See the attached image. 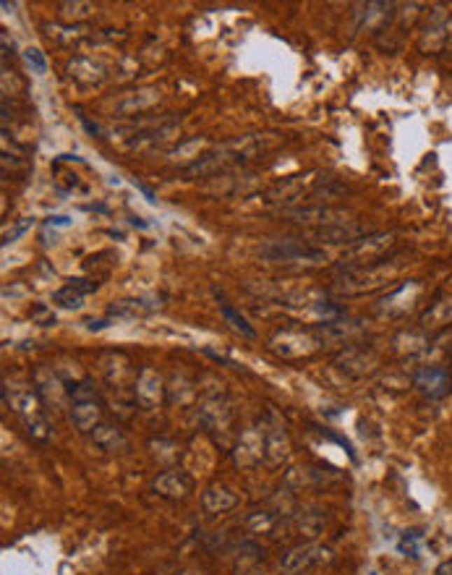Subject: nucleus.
Wrapping results in <instances>:
<instances>
[{"mask_svg":"<svg viewBox=\"0 0 452 575\" xmlns=\"http://www.w3.org/2000/svg\"><path fill=\"white\" fill-rule=\"evenodd\" d=\"M94 442H97V447H102V450H115L118 445H123V436L113 427H97L94 429Z\"/></svg>","mask_w":452,"mask_h":575,"instance_id":"nucleus-13","label":"nucleus"},{"mask_svg":"<svg viewBox=\"0 0 452 575\" xmlns=\"http://www.w3.org/2000/svg\"><path fill=\"white\" fill-rule=\"evenodd\" d=\"M134 186H136V189L141 191V194H144V197H147V201H149V204H155V201H157V197H155V191H152V189H147V186H144V183H139L136 178H134Z\"/></svg>","mask_w":452,"mask_h":575,"instance_id":"nucleus-22","label":"nucleus"},{"mask_svg":"<svg viewBox=\"0 0 452 575\" xmlns=\"http://www.w3.org/2000/svg\"><path fill=\"white\" fill-rule=\"evenodd\" d=\"M69 285L73 288V290H79L81 296H89V293H94V290H97V283H92V280H81V278L69 280Z\"/></svg>","mask_w":452,"mask_h":575,"instance_id":"nucleus-20","label":"nucleus"},{"mask_svg":"<svg viewBox=\"0 0 452 575\" xmlns=\"http://www.w3.org/2000/svg\"><path fill=\"white\" fill-rule=\"evenodd\" d=\"M160 99V94H155V97H149V99H139V97H128V99H123L118 105V113H141V110H147V108H152L155 102Z\"/></svg>","mask_w":452,"mask_h":575,"instance_id":"nucleus-15","label":"nucleus"},{"mask_svg":"<svg viewBox=\"0 0 452 575\" xmlns=\"http://www.w3.org/2000/svg\"><path fill=\"white\" fill-rule=\"evenodd\" d=\"M131 225H136V228H149V225L141 218H131Z\"/></svg>","mask_w":452,"mask_h":575,"instance_id":"nucleus-26","label":"nucleus"},{"mask_svg":"<svg viewBox=\"0 0 452 575\" xmlns=\"http://www.w3.org/2000/svg\"><path fill=\"white\" fill-rule=\"evenodd\" d=\"M29 317L34 319L37 325H42V327H52V325L58 322V319H55V314H52V311H50L45 304H34V306H31V311H29Z\"/></svg>","mask_w":452,"mask_h":575,"instance_id":"nucleus-18","label":"nucleus"},{"mask_svg":"<svg viewBox=\"0 0 452 575\" xmlns=\"http://www.w3.org/2000/svg\"><path fill=\"white\" fill-rule=\"evenodd\" d=\"M358 8V29H382L395 16V3H361Z\"/></svg>","mask_w":452,"mask_h":575,"instance_id":"nucleus-7","label":"nucleus"},{"mask_svg":"<svg viewBox=\"0 0 452 575\" xmlns=\"http://www.w3.org/2000/svg\"><path fill=\"white\" fill-rule=\"evenodd\" d=\"M155 489H157L162 497H183L191 489V481H188L181 471H167L155 481Z\"/></svg>","mask_w":452,"mask_h":575,"instance_id":"nucleus-9","label":"nucleus"},{"mask_svg":"<svg viewBox=\"0 0 452 575\" xmlns=\"http://www.w3.org/2000/svg\"><path fill=\"white\" fill-rule=\"evenodd\" d=\"M24 60L31 69V73H48V58H45V52L40 48L24 50Z\"/></svg>","mask_w":452,"mask_h":575,"instance_id":"nucleus-14","label":"nucleus"},{"mask_svg":"<svg viewBox=\"0 0 452 575\" xmlns=\"http://www.w3.org/2000/svg\"><path fill=\"white\" fill-rule=\"evenodd\" d=\"M149 311V306H144V301H118L108 308V317L115 319H136L144 317Z\"/></svg>","mask_w":452,"mask_h":575,"instance_id":"nucleus-10","label":"nucleus"},{"mask_svg":"<svg viewBox=\"0 0 452 575\" xmlns=\"http://www.w3.org/2000/svg\"><path fill=\"white\" fill-rule=\"evenodd\" d=\"M108 325H110L108 319H99V322H94V319H92V322H87V327H89V329H105Z\"/></svg>","mask_w":452,"mask_h":575,"instance_id":"nucleus-24","label":"nucleus"},{"mask_svg":"<svg viewBox=\"0 0 452 575\" xmlns=\"http://www.w3.org/2000/svg\"><path fill=\"white\" fill-rule=\"evenodd\" d=\"M81 123H84V129H87L89 134H94V136L99 134V126H94V123H92V120H87L84 115H81Z\"/></svg>","mask_w":452,"mask_h":575,"instance_id":"nucleus-25","label":"nucleus"},{"mask_svg":"<svg viewBox=\"0 0 452 575\" xmlns=\"http://www.w3.org/2000/svg\"><path fill=\"white\" fill-rule=\"evenodd\" d=\"M413 385H416V390H418L423 397L439 400V397H444L450 392V371L444 367H423L416 371Z\"/></svg>","mask_w":452,"mask_h":575,"instance_id":"nucleus-3","label":"nucleus"},{"mask_svg":"<svg viewBox=\"0 0 452 575\" xmlns=\"http://www.w3.org/2000/svg\"><path fill=\"white\" fill-rule=\"evenodd\" d=\"M220 308H223V317H225L227 322L233 325V327H236V329H241V332H243V335H246V337H256L254 327H251V325H248L246 319L241 317V314H238L236 308L230 306L227 301H220Z\"/></svg>","mask_w":452,"mask_h":575,"instance_id":"nucleus-12","label":"nucleus"},{"mask_svg":"<svg viewBox=\"0 0 452 575\" xmlns=\"http://www.w3.org/2000/svg\"><path fill=\"white\" fill-rule=\"evenodd\" d=\"M84 298L79 290H73L71 285H63L60 290L52 293V304H58L60 308H81L84 306Z\"/></svg>","mask_w":452,"mask_h":575,"instance_id":"nucleus-11","label":"nucleus"},{"mask_svg":"<svg viewBox=\"0 0 452 575\" xmlns=\"http://www.w3.org/2000/svg\"><path fill=\"white\" fill-rule=\"evenodd\" d=\"M418 541H421V534H418V531H408V534H403V539H400L397 549H400L405 557H411V560H418Z\"/></svg>","mask_w":452,"mask_h":575,"instance_id":"nucleus-16","label":"nucleus"},{"mask_svg":"<svg viewBox=\"0 0 452 575\" xmlns=\"http://www.w3.org/2000/svg\"><path fill=\"white\" fill-rule=\"evenodd\" d=\"M13 8H16V3H8V0H3V10H8V13H10Z\"/></svg>","mask_w":452,"mask_h":575,"instance_id":"nucleus-27","label":"nucleus"},{"mask_svg":"<svg viewBox=\"0 0 452 575\" xmlns=\"http://www.w3.org/2000/svg\"><path fill=\"white\" fill-rule=\"evenodd\" d=\"M29 228H31V220L29 218L19 220V222H16L13 228H8L6 233H3V246H8V243H13V241H19Z\"/></svg>","mask_w":452,"mask_h":575,"instance_id":"nucleus-19","label":"nucleus"},{"mask_svg":"<svg viewBox=\"0 0 452 575\" xmlns=\"http://www.w3.org/2000/svg\"><path fill=\"white\" fill-rule=\"evenodd\" d=\"M447 325H452V296H444L439 298V301H434L421 317L423 329H442L447 327Z\"/></svg>","mask_w":452,"mask_h":575,"instance_id":"nucleus-8","label":"nucleus"},{"mask_svg":"<svg viewBox=\"0 0 452 575\" xmlns=\"http://www.w3.org/2000/svg\"><path fill=\"white\" fill-rule=\"evenodd\" d=\"M71 397H73V411H71V418L79 432H92L94 427H99V397L97 390L89 385V382H81L79 387L71 390Z\"/></svg>","mask_w":452,"mask_h":575,"instance_id":"nucleus-2","label":"nucleus"},{"mask_svg":"<svg viewBox=\"0 0 452 575\" xmlns=\"http://www.w3.org/2000/svg\"><path fill=\"white\" fill-rule=\"evenodd\" d=\"M71 222H73V220L66 218V215H52V218H48L42 225H45V228H71Z\"/></svg>","mask_w":452,"mask_h":575,"instance_id":"nucleus-21","label":"nucleus"},{"mask_svg":"<svg viewBox=\"0 0 452 575\" xmlns=\"http://www.w3.org/2000/svg\"><path fill=\"white\" fill-rule=\"evenodd\" d=\"M447 29H450L447 13H444L442 8H434L432 13H429V19H426L423 31H421L423 52H437L439 48H444V42H447Z\"/></svg>","mask_w":452,"mask_h":575,"instance_id":"nucleus-4","label":"nucleus"},{"mask_svg":"<svg viewBox=\"0 0 452 575\" xmlns=\"http://www.w3.org/2000/svg\"><path fill=\"white\" fill-rule=\"evenodd\" d=\"M434 575H452V560H444L442 565L434 570Z\"/></svg>","mask_w":452,"mask_h":575,"instance_id":"nucleus-23","label":"nucleus"},{"mask_svg":"<svg viewBox=\"0 0 452 575\" xmlns=\"http://www.w3.org/2000/svg\"><path fill=\"white\" fill-rule=\"evenodd\" d=\"M285 218H290V222H301V225H327V222H343L340 218H345V212L327 207H304V209H285L283 212Z\"/></svg>","mask_w":452,"mask_h":575,"instance_id":"nucleus-6","label":"nucleus"},{"mask_svg":"<svg viewBox=\"0 0 452 575\" xmlns=\"http://www.w3.org/2000/svg\"><path fill=\"white\" fill-rule=\"evenodd\" d=\"M393 236L390 233H372L364 239H355L353 243H348L345 248V257H361V259H379L390 248Z\"/></svg>","mask_w":452,"mask_h":575,"instance_id":"nucleus-5","label":"nucleus"},{"mask_svg":"<svg viewBox=\"0 0 452 575\" xmlns=\"http://www.w3.org/2000/svg\"><path fill=\"white\" fill-rule=\"evenodd\" d=\"M94 10L92 3H60V13L66 19H81V16H89Z\"/></svg>","mask_w":452,"mask_h":575,"instance_id":"nucleus-17","label":"nucleus"},{"mask_svg":"<svg viewBox=\"0 0 452 575\" xmlns=\"http://www.w3.org/2000/svg\"><path fill=\"white\" fill-rule=\"evenodd\" d=\"M259 254L267 262H325V248L309 246L295 239L267 241Z\"/></svg>","mask_w":452,"mask_h":575,"instance_id":"nucleus-1","label":"nucleus"}]
</instances>
